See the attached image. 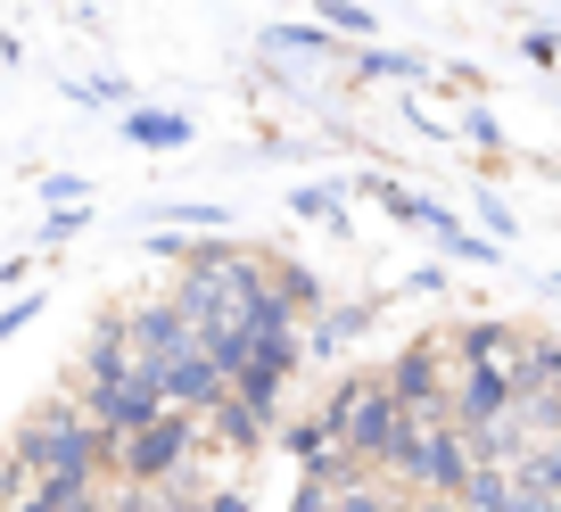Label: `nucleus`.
<instances>
[{"label": "nucleus", "mask_w": 561, "mask_h": 512, "mask_svg": "<svg viewBox=\"0 0 561 512\" xmlns=\"http://www.w3.org/2000/svg\"><path fill=\"white\" fill-rule=\"evenodd\" d=\"M182 446H191V413H158L149 430H133V439L116 446V463L133 479H158V471H174V463H182Z\"/></svg>", "instance_id": "nucleus-1"}]
</instances>
